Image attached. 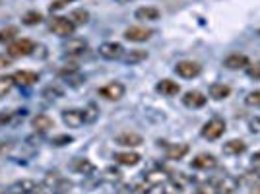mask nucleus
Here are the masks:
<instances>
[{
    "label": "nucleus",
    "instance_id": "obj_44",
    "mask_svg": "<svg viewBox=\"0 0 260 194\" xmlns=\"http://www.w3.org/2000/svg\"><path fill=\"white\" fill-rule=\"evenodd\" d=\"M64 2H66V4H68V2H74V0H64Z\"/></svg>",
    "mask_w": 260,
    "mask_h": 194
},
{
    "label": "nucleus",
    "instance_id": "obj_5",
    "mask_svg": "<svg viewBox=\"0 0 260 194\" xmlns=\"http://www.w3.org/2000/svg\"><path fill=\"white\" fill-rule=\"evenodd\" d=\"M98 53H99V56L105 58V60H119V58H122V54H124V49H122L120 43L105 41V43L99 45Z\"/></svg>",
    "mask_w": 260,
    "mask_h": 194
},
{
    "label": "nucleus",
    "instance_id": "obj_1",
    "mask_svg": "<svg viewBox=\"0 0 260 194\" xmlns=\"http://www.w3.org/2000/svg\"><path fill=\"white\" fill-rule=\"evenodd\" d=\"M49 31L54 33L56 37H62V39H70V35H74L76 31V25L72 23L70 18H64V16H54L49 22Z\"/></svg>",
    "mask_w": 260,
    "mask_h": 194
},
{
    "label": "nucleus",
    "instance_id": "obj_33",
    "mask_svg": "<svg viewBox=\"0 0 260 194\" xmlns=\"http://www.w3.org/2000/svg\"><path fill=\"white\" fill-rule=\"evenodd\" d=\"M62 95H64V91H62V87L58 86H47L43 89V97H47V99H58Z\"/></svg>",
    "mask_w": 260,
    "mask_h": 194
},
{
    "label": "nucleus",
    "instance_id": "obj_9",
    "mask_svg": "<svg viewBox=\"0 0 260 194\" xmlns=\"http://www.w3.org/2000/svg\"><path fill=\"white\" fill-rule=\"evenodd\" d=\"M181 101H183L184 107L188 109H200L206 105L208 97L202 93V91H196V89H190V91H186V93H183V97H181Z\"/></svg>",
    "mask_w": 260,
    "mask_h": 194
},
{
    "label": "nucleus",
    "instance_id": "obj_30",
    "mask_svg": "<svg viewBox=\"0 0 260 194\" xmlns=\"http://www.w3.org/2000/svg\"><path fill=\"white\" fill-rule=\"evenodd\" d=\"M14 84V78L12 76H0V97H4L6 93H10Z\"/></svg>",
    "mask_w": 260,
    "mask_h": 194
},
{
    "label": "nucleus",
    "instance_id": "obj_32",
    "mask_svg": "<svg viewBox=\"0 0 260 194\" xmlns=\"http://www.w3.org/2000/svg\"><path fill=\"white\" fill-rule=\"evenodd\" d=\"M16 111H12V109H8V111H0V128H6L8 124H12L14 120H16Z\"/></svg>",
    "mask_w": 260,
    "mask_h": 194
},
{
    "label": "nucleus",
    "instance_id": "obj_26",
    "mask_svg": "<svg viewBox=\"0 0 260 194\" xmlns=\"http://www.w3.org/2000/svg\"><path fill=\"white\" fill-rule=\"evenodd\" d=\"M247 151V144L243 140H229L223 144V153L225 155H241Z\"/></svg>",
    "mask_w": 260,
    "mask_h": 194
},
{
    "label": "nucleus",
    "instance_id": "obj_24",
    "mask_svg": "<svg viewBox=\"0 0 260 194\" xmlns=\"http://www.w3.org/2000/svg\"><path fill=\"white\" fill-rule=\"evenodd\" d=\"M72 169L80 173V175H93L95 173V165L89 161L87 157H76L72 161Z\"/></svg>",
    "mask_w": 260,
    "mask_h": 194
},
{
    "label": "nucleus",
    "instance_id": "obj_7",
    "mask_svg": "<svg viewBox=\"0 0 260 194\" xmlns=\"http://www.w3.org/2000/svg\"><path fill=\"white\" fill-rule=\"evenodd\" d=\"M62 51L66 56H82L87 51V41L86 39H80V37H70L64 45H62Z\"/></svg>",
    "mask_w": 260,
    "mask_h": 194
},
{
    "label": "nucleus",
    "instance_id": "obj_18",
    "mask_svg": "<svg viewBox=\"0 0 260 194\" xmlns=\"http://www.w3.org/2000/svg\"><path fill=\"white\" fill-rule=\"evenodd\" d=\"M39 186L41 184H37L33 179H20V181H16V183L12 184L10 190L16 194H33L39 190Z\"/></svg>",
    "mask_w": 260,
    "mask_h": 194
},
{
    "label": "nucleus",
    "instance_id": "obj_20",
    "mask_svg": "<svg viewBox=\"0 0 260 194\" xmlns=\"http://www.w3.org/2000/svg\"><path fill=\"white\" fill-rule=\"evenodd\" d=\"M31 128L35 132H39V134H45L51 128H54V122L49 115H35L31 119Z\"/></svg>",
    "mask_w": 260,
    "mask_h": 194
},
{
    "label": "nucleus",
    "instance_id": "obj_3",
    "mask_svg": "<svg viewBox=\"0 0 260 194\" xmlns=\"http://www.w3.org/2000/svg\"><path fill=\"white\" fill-rule=\"evenodd\" d=\"M225 120L221 119V117H214V119H210L202 126L200 130V134H202V138H206V140H217V138H221L223 136V132H225Z\"/></svg>",
    "mask_w": 260,
    "mask_h": 194
},
{
    "label": "nucleus",
    "instance_id": "obj_31",
    "mask_svg": "<svg viewBox=\"0 0 260 194\" xmlns=\"http://www.w3.org/2000/svg\"><path fill=\"white\" fill-rule=\"evenodd\" d=\"M82 113H84V119H86V122H93V120L98 119L99 109H98V105H93V103H87L86 107L82 109Z\"/></svg>",
    "mask_w": 260,
    "mask_h": 194
},
{
    "label": "nucleus",
    "instance_id": "obj_36",
    "mask_svg": "<svg viewBox=\"0 0 260 194\" xmlns=\"http://www.w3.org/2000/svg\"><path fill=\"white\" fill-rule=\"evenodd\" d=\"M14 150V142L12 140H0V157H6Z\"/></svg>",
    "mask_w": 260,
    "mask_h": 194
},
{
    "label": "nucleus",
    "instance_id": "obj_15",
    "mask_svg": "<svg viewBox=\"0 0 260 194\" xmlns=\"http://www.w3.org/2000/svg\"><path fill=\"white\" fill-rule=\"evenodd\" d=\"M115 144L122 148H138L144 144V138L136 132H122L119 136H115Z\"/></svg>",
    "mask_w": 260,
    "mask_h": 194
},
{
    "label": "nucleus",
    "instance_id": "obj_23",
    "mask_svg": "<svg viewBox=\"0 0 260 194\" xmlns=\"http://www.w3.org/2000/svg\"><path fill=\"white\" fill-rule=\"evenodd\" d=\"M122 60H124V64H140L144 60H148V51H144V49H132L128 53L122 54Z\"/></svg>",
    "mask_w": 260,
    "mask_h": 194
},
{
    "label": "nucleus",
    "instance_id": "obj_25",
    "mask_svg": "<svg viewBox=\"0 0 260 194\" xmlns=\"http://www.w3.org/2000/svg\"><path fill=\"white\" fill-rule=\"evenodd\" d=\"M208 93H210V97L214 101H221V99H228L231 95V87L228 84H212L210 89H208Z\"/></svg>",
    "mask_w": 260,
    "mask_h": 194
},
{
    "label": "nucleus",
    "instance_id": "obj_12",
    "mask_svg": "<svg viewBox=\"0 0 260 194\" xmlns=\"http://www.w3.org/2000/svg\"><path fill=\"white\" fill-rule=\"evenodd\" d=\"M144 181L152 188H155V186H163V184L169 183L171 175H167V171H163V169H152V171L144 173Z\"/></svg>",
    "mask_w": 260,
    "mask_h": 194
},
{
    "label": "nucleus",
    "instance_id": "obj_16",
    "mask_svg": "<svg viewBox=\"0 0 260 194\" xmlns=\"http://www.w3.org/2000/svg\"><path fill=\"white\" fill-rule=\"evenodd\" d=\"M188 146L183 144V142H179V144H167L165 146V157L167 159H171V161H181L184 155L188 153Z\"/></svg>",
    "mask_w": 260,
    "mask_h": 194
},
{
    "label": "nucleus",
    "instance_id": "obj_8",
    "mask_svg": "<svg viewBox=\"0 0 260 194\" xmlns=\"http://www.w3.org/2000/svg\"><path fill=\"white\" fill-rule=\"evenodd\" d=\"M175 72L181 76V78L190 80V78L200 76L202 66L198 64V62H194V60H181V62H177V66H175Z\"/></svg>",
    "mask_w": 260,
    "mask_h": 194
},
{
    "label": "nucleus",
    "instance_id": "obj_35",
    "mask_svg": "<svg viewBox=\"0 0 260 194\" xmlns=\"http://www.w3.org/2000/svg\"><path fill=\"white\" fill-rule=\"evenodd\" d=\"M247 74H249V78H252V80H260V60L247 66Z\"/></svg>",
    "mask_w": 260,
    "mask_h": 194
},
{
    "label": "nucleus",
    "instance_id": "obj_21",
    "mask_svg": "<svg viewBox=\"0 0 260 194\" xmlns=\"http://www.w3.org/2000/svg\"><path fill=\"white\" fill-rule=\"evenodd\" d=\"M155 89H157V91H159L161 95H165V97H175L179 91H181V86H179L177 82H173V80L165 78V80H159V82H157Z\"/></svg>",
    "mask_w": 260,
    "mask_h": 194
},
{
    "label": "nucleus",
    "instance_id": "obj_17",
    "mask_svg": "<svg viewBox=\"0 0 260 194\" xmlns=\"http://www.w3.org/2000/svg\"><path fill=\"white\" fill-rule=\"evenodd\" d=\"M249 62V56L247 54H241V53H231L229 56H225L223 60V66L228 70H241V68H247Z\"/></svg>",
    "mask_w": 260,
    "mask_h": 194
},
{
    "label": "nucleus",
    "instance_id": "obj_34",
    "mask_svg": "<svg viewBox=\"0 0 260 194\" xmlns=\"http://www.w3.org/2000/svg\"><path fill=\"white\" fill-rule=\"evenodd\" d=\"M245 103H247L249 107H260V89L250 91L249 95L245 97Z\"/></svg>",
    "mask_w": 260,
    "mask_h": 194
},
{
    "label": "nucleus",
    "instance_id": "obj_13",
    "mask_svg": "<svg viewBox=\"0 0 260 194\" xmlns=\"http://www.w3.org/2000/svg\"><path fill=\"white\" fill-rule=\"evenodd\" d=\"M239 181L231 175H223L216 183V194H237Z\"/></svg>",
    "mask_w": 260,
    "mask_h": 194
},
{
    "label": "nucleus",
    "instance_id": "obj_41",
    "mask_svg": "<svg viewBox=\"0 0 260 194\" xmlns=\"http://www.w3.org/2000/svg\"><path fill=\"white\" fill-rule=\"evenodd\" d=\"M250 163H252V167H254V169H260V151H256V153L252 155Z\"/></svg>",
    "mask_w": 260,
    "mask_h": 194
},
{
    "label": "nucleus",
    "instance_id": "obj_42",
    "mask_svg": "<svg viewBox=\"0 0 260 194\" xmlns=\"http://www.w3.org/2000/svg\"><path fill=\"white\" fill-rule=\"evenodd\" d=\"M113 2H117L119 6H124V4H130V2H134V0H113Z\"/></svg>",
    "mask_w": 260,
    "mask_h": 194
},
{
    "label": "nucleus",
    "instance_id": "obj_6",
    "mask_svg": "<svg viewBox=\"0 0 260 194\" xmlns=\"http://www.w3.org/2000/svg\"><path fill=\"white\" fill-rule=\"evenodd\" d=\"M153 33H155V31H153V29H150V27L130 25L128 29L124 31V39H126V41H132V43H144V41L152 39Z\"/></svg>",
    "mask_w": 260,
    "mask_h": 194
},
{
    "label": "nucleus",
    "instance_id": "obj_40",
    "mask_svg": "<svg viewBox=\"0 0 260 194\" xmlns=\"http://www.w3.org/2000/svg\"><path fill=\"white\" fill-rule=\"evenodd\" d=\"M12 60H14V58H12L8 53L0 54V70H2V68H8V66H12Z\"/></svg>",
    "mask_w": 260,
    "mask_h": 194
},
{
    "label": "nucleus",
    "instance_id": "obj_27",
    "mask_svg": "<svg viewBox=\"0 0 260 194\" xmlns=\"http://www.w3.org/2000/svg\"><path fill=\"white\" fill-rule=\"evenodd\" d=\"M43 22V14L39 10H29L23 14L22 18V23L23 25H27V27H33V25H37V23Z\"/></svg>",
    "mask_w": 260,
    "mask_h": 194
},
{
    "label": "nucleus",
    "instance_id": "obj_29",
    "mask_svg": "<svg viewBox=\"0 0 260 194\" xmlns=\"http://www.w3.org/2000/svg\"><path fill=\"white\" fill-rule=\"evenodd\" d=\"M14 39H18V29H16L14 25H8V27L0 29V43L10 45Z\"/></svg>",
    "mask_w": 260,
    "mask_h": 194
},
{
    "label": "nucleus",
    "instance_id": "obj_19",
    "mask_svg": "<svg viewBox=\"0 0 260 194\" xmlns=\"http://www.w3.org/2000/svg\"><path fill=\"white\" fill-rule=\"evenodd\" d=\"M113 159L119 163V165H126V167H134L142 161V155L136 151H117L113 155Z\"/></svg>",
    "mask_w": 260,
    "mask_h": 194
},
{
    "label": "nucleus",
    "instance_id": "obj_43",
    "mask_svg": "<svg viewBox=\"0 0 260 194\" xmlns=\"http://www.w3.org/2000/svg\"><path fill=\"white\" fill-rule=\"evenodd\" d=\"M0 194H16V192H12V190H6V192H0Z\"/></svg>",
    "mask_w": 260,
    "mask_h": 194
},
{
    "label": "nucleus",
    "instance_id": "obj_14",
    "mask_svg": "<svg viewBox=\"0 0 260 194\" xmlns=\"http://www.w3.org/2000/svg\"><path fill=\"white\" fill-rule=\"evenodd\" d=\"M12 78H14V84L16 86H23V87H29L39 82V74L33 72V70H18V72L12 74Z\"/></svg>",
    "mask_w": 260,
    "mask_h": 194
},
{
    "label": "nucleus",
    "instance_id": "obj_37",
    "mask_svg": "<svg viewBox=\"0 0 260 194\" xmlns=\"http://www.w3.org/2000/svg\"><path fill=\"white\" fill-rule=\"evenodd\" d=\"M72 140H74L72 136H68V134H62V136H54L53 140H51V144H53V146H66V144H70Z\"/></svg>",
    "mask_w": 260,
    "mask_h": 194
},
{
    "label": "nucleus",
    "instance_id": "obj_2",
    "mask_svg": "<svg viewBox=\"0 0 260 194\" xmlns=\"http://www.w3.org/2000/svg\"><path fill=\"white\" fill-rule=\"evenodd\" d=\"M33 51H35V43H33L31 39H25V37H18V39H14V41L8 45V49H6V53L10 54L12 58L29 56V54H33Z\"/></svg>",
    "mask_w": 260,
    "mask_h": 194
},
{
    "label": "nucleus",
    "instance_id": "obj_4",
    "mask_svg": "<svg viewBox=\"0 0 260 194\" xmlns=\"http://www.w3.org/2000/svg\"><path fill=\"white\" fill-rule=\"evenodd\" d=\"M124 91H126V87L120 82H109L103 87H99V95L107 101H120L124 97Z\"/></svg>",
    "mask_w": 260,
    "mask_h": 194
},
{
    "label": "nucleus",
    "instance_id": "obj_10",
    "mask_svg": "<svg viewBox=\"0 0 260 194\" xmlns=\"http://www.w3.org/2000/svg\"><path fill=\"white\" fill-rule=\"evenodd\" d=\"M190 167L198 169V171H210V169H216L217 167V159L216 155H212V153H198L194 159L190 161Z\"/></svg>",
    "mask_w": 260,
    "mask_h": 194
},
{
    "label": "nucleus",
    "instance_id": "obj_28",
    "mask_svg": "<svg viewBox=\"0 0 260 194\" xmlns=\"http://www.w3.org/2000/svg\"><path fill=\"white\" fill-rule=\"evenodd\" d=\"M70 20H72L74 25H86L89 22V12L84 10V8H78V10H74L70 14Z\"/></svg>",
    "mask_w": 260,
    "mask_h": 194
},
{
    "label": "nucleus",
    "instance_id": "obj_11",
    "mask_svg": "<svg viewBox=\"0 0 260 194\" xmlns=\"http://www.w3.org/2000/svg\"><path fill=\"white\" fill-rule=\"evenodd\" d=\"M62 122L68 128H80L82 124H86L84 113L80 109H64L62 111Z\"/></svg>",
    "mask_w": 260,
    "mask_h": 194
},
{
    "label": "nucleus",
    "instance_id": "obj_38",
    "mask_svg": "<svg viewBox=\"0 0 260 194\" xmlns=\"http://www.w3.org/2000/svg\"><path fill=\"white\" fill-rule=\"evenodd\" d=\"M120 177H122V173L119 169H113V167L105 169V179L107 181H120Z\"/></svg>",
    "mask_w": 260,
    "mask_h": 194
},
{
    "label": "nucleus",
    "instance_id": "obj_22",
    "mask_svg": "<svg viewBox=\"0 0 260 194\" xmlns=\"http://www.w3.org/2000/svg\"><path fill=\"white\" fill-rule=\"evenodd\" d=\"M134 16H136V20H142V22H155L161 18V12L155 6H142L134 12Z\"/></svg>",
    "mask_w": 260,
    "mask_h": 194
},
{
    "label": "nucleus",
    "instance_id": "obj_39",
    "mask_svg": "<svg viewBox=\"0 0 260 194\" xmlns=\"http://www.w3.org/2000/svg\"><path fill=\"white\" fill-rule=\"evenodd\" d=\"M249 130L252 134H260V117H252L249 119Z\"/></svg>",
    "mask_w": 260,
    "mask_h": 194
}]
</instances>
